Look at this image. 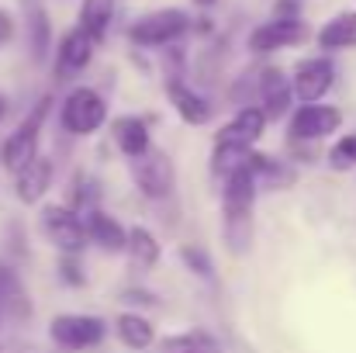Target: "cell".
<instances>
[{
    "mask_svg": "<svg viewBox=\"0 0 356 353\" xmlns=\"http://www.w3.org/2000/svg\"><path fill=\"white\" fill-rule=\"evenodd\" d=\"M49 108H52V97H42V101L35 104V111L7 135V142H3V149H0L3 170L17 173L21 166H28V163L38 156V135H42V125H45V118H49Z\"/></svg>",
    "mask_w": 356,
    "mask_h": 353,
    "instance_id": "1",
    "label": "cell"
},
{
    "mask_svg": "<svg viewBox=\"0 0 356 353\" xmlns=\"http://www.w3.org/2000/svg\"><path fill=\"white\" fill-rule=\"evenodd\" d=\"M187 28H191V17H187L184 10L166 7V10H156V14L138 17V21L128 28V38H131L135 45L152 49V45H170V42H177Z\"/></svg>",
    "mask_w": 356,
    "mask_h": 353,
    "instance_id": "2",
    "label": "cell"
},
{
    "mask_svg": "<svg viewBox=\"0 0 356 353\" xmlns=\"http://www.w3.org/2000/svg\"><path fill=\"white\" fill-rule=\"evenodd\" d=\"M135 184L145 198L152 201H163L173 194V184H177V173H173V159L163 152V149H145L142 156H135Z\"/></svg>",
    "mask_w": 356,
    "mask_h": 353,
    "instance_id": "3",
    "label": "cell"
},
{
    "mask_svg": "<svg viewBox=\"0 0 356 353\" xmlns=\"http://www.w3.org/2000/svg\"><path fill=\"white\" fill-rule=\"evenodd\" d=\"M104 118H108V104H104V97H101L97 91H90V87L73 91V94L66 97V104H63V128L73 132V135H90V132H97V128L104 125Z\"/></svg>",
    "mask_w": 356,
    "mask_h": 353,
    "instance_id": "4",
    "label": "cell"
},
{
    "mask_svg": "<svg viewBox=\"0 0 356 353\" xmlns=\"http://www.w3.org/2000/svg\"><path fill=\"white\" fill-rule=\"evenodd\" d=\"M38 226L42 233L49 235V242H56L63 253H80L87 246V233H83V222L76 219L73 208H63V205H45L42 215H38Z\"/></svg>",
    "mask_w": 356,
    "mask_h": 353,
    "instance_id": "5",
    "label": "cell"
},
{
    "mask_svg": "<svg viewBox=\"0 0 356 353\" xmlns=\"http://www.w3.org/2000/svg\"><path fill=\"white\" fill-rule=\"evenodd\" d=\"M49 336L66 350H87L108 336V326L94 315H56L49 326Z\"/></svg>",
    "mask_w": 356,
    "mask_h": 353,
    "instance_id": "6",
    "label": "cell"
},
{
    "mask_svg": "<svg viewBox=\"0 0 356 353\" xmlns=\"http://www.w3.org/2000/svg\"><path fill=\"white\" fill-rule=\"evenodd\" d=\"M308 38V24L298 17H277L259 24L249 35V49L252 52H273V49H287V45H301Z\"/></svg>",
    "mask_w": 356,
    "mask_h": 353,
    "instance_id": "7",
    "label": "cell"
},
{
    "mask_svg": "<svg viewBox=\"0 0 356 353\" xmlns=\"http://www.w3.org/2000/svg\"><path fill=\"white\" fill-rule=\"evenodd\" d=\"M336 80V70L329 59H305L298 70H294V84H291V94H298V101L305 104H315L329 94Z\"/></svg>",
    "mask_w": 356,
    "mask_h": 353,
    "instance_id": "8",
    "label": "cell"
},
{
    "mask_svg": "<svg viewBox=\"0 0 356 353\" xmlns=\"http://www.w3.org/2000/svg\"><path fill=\"white\" fill-rule=\"evenodd\" d=\"M343 115L329 104H305L294 121H291V139H301V142H312V139H325L332 132H339Z\"/></svg>",
    "mask_w": 356,
    "mask_h": 353,
    "instance_id": "9",
    "label": "cell"
},
{
    "mask_svg": "<svg viewBox=\"0 0 356 353\" xmlns=\"http://www.w3.org/2000/svg\"><path fill=\"white\" fill-rule=\"evenodd\" d=\"M291 108V80L280 70H263L259 73V115L263 121H277Z\"/></svg>",
    "mask_w": 356,
    "mask_h": 353,
    "instance_id": "10",
    "label": "cell"
},
{
    "mask_svg": "<svg viewBox=\"0 0 356 353\" xmlns=\"http://www.w3.org/2000/svg\"><path fill=\"white\" fill-rule=\"evenodd\" d=\"M49 184H52V159H42V156H35L28 166H21L14 173V194L21 205H38L45 198Z\"/></svg>",
    "mask_w": 356,
    "mask_h": 353,
    "instance_id": "11",
    "label": "cell"
},
{
    "mask_svg": "<svg viewBox=\"0 0 356 353\" xmlns=\"http://www.w3.org/2000/svg\"><path fill=\"white\" fill-rule=\"evenodd\" d=\"M90 56H94V42H90L80 28H73V31L63 38V45H59L56 73H59V77H73V73H80V70L90 63Z\"/></svg>",
    "mask_w": 356,
    "mask_h": 353,
    "instance_id": "12",
    "label": "cell"
},
{
    "mask_svg": "<svg viewBox=\"0 0 356 353\" xmlns=\"http://www.w3.org/2000/svg\"><path fill=\"white\" fill-rule=\"evenodd\" d=\"M256 201V180L249 166H238L236 173L225 177V215H249Z\"/></svg>",
    "mask_w": 356,
    "mask_h": 353,
    "instance_id": "13",
    "label": "cell"
},
{
    "mask_svg": "<svg viewBox=\"0 0 356 353\" xmlns=\"http://www.w3.org/2000/svg\"><path fill=\"white\" fill-rule=\"evenodd\" d=\"M31 315V301L24 284L17 281L14 270L0 267V319H28Z\"/></svg>",
    "mask_w": 356,
    "mask_h": 353,
    "instance_id": "14",
    "label": "cell"
},
{
    "mask_svg": "<svg viewBox=\"0 0 356 353\" xmlns=\"http://www.w3.org/2000/svg\"><path fill=\"white\" fill-rule=\"evenodd\" d=\"M263 128H266V121L259 115V108H242L222 132H218V142H236V146H252L259 135H263Z\"/></svg>",
    "mask_w": 356,
    "mask_h": 353,
    "instance_id": "15",
    "label": "cell"
},
{
    "mask_svg": "<svg viewBox=\"0 0 356 353\" xmlns=\"http://www.w3.org/2000/svg\"><path fill=\"white\" fill-rule=\"evenodd\" d=\"M83 233H87V239H94L104 253H121V249H124V229H121L111 215H104L101 208L87 215Z\"/></svg>",
    "mask_w": 356,
    "mask_h": 353,
    "instance_id": "16",
    "label": "cell"
},
{
    "mask_svg": "<svg viewBox=\"0 0 356 353\" xmlns=\"http://www.w3.org/2000/svg\"><path fill=\"white\" fill-rule=\"evenodd\" d=\"M170 101H173V108H177V115L184 118V121H191V125H204L208 118H211V104L204 101V97H197L191 87H184L180 80H170Z\"/></svg>",
    "mask_w": 356,
    "mask_h": 353,
    "instance_id": "17",
    "label": "cell"
},
{
    "mask_svg": "<svg viewBox=\"0 0 356 353\" xmlns=\"http://www.w3.org/2000/svg\"><path fill=\"white\" fill-rule=\"evenodd\" d=\"M111 17H115V0H83L80 7V31L90 38V42H101L111 28Z\"/></svg>",
    "mask_w": 356,
    "mask_h": 353,
    "instance_id": "18",
    "label": "cell"
},
{
    "mask_svg": "<svg viewBox=\"0 0 356 353\" xmlns=\"http://www.w3.org/2000/svg\"><path fill=\"white\" fill-rule=\"evenodd\" d=\"M245 166H249V173H252L256 187H259V184H266V187H284V184H291V177H294V170H291V166H284L280 159L263 156V152H249Z\"/></svg>",
    "mask_w": 356,
    "mask_h": 353,
    "instance_id": "19",
    "label": "cell"
},
{
    "mask_svg": "<svg viewBox=\"0 0 356 353\" xmlns=\"http://www.w3.org/2000/svg\"><path fill=\"white\" fill-rule=\"evenodd\" d=\"M318 45L322 49H353L356 45V10H346V14L332 17L318 31Z\"/></svg>",
    "mask_w": 356,
    "mask_h": 353,
    "instance_id": "20",
    "label": "cell"
},
{
    "mask_svg": "<svg viewBox=\"0 0 356 353\" xmlns=\"http://www.w3.org/2000/svg\"><path fill=\"white\" fill-rule=\"evenodd\" d=\"M24 10H28V35H31V59L42 63L49 49V14L38 0H24Z\"/></svg>",
    "mask_w": 356,
    "mask_h": 353,
    "instance_id": "21",
    "label": "cell"
},
{
    "mask_svg": "<svg viewBox=\"0 0 356 353\" xmlns=\"http://www.w3.org/2000/svg\"><path fill=\"white\" fill-rule=\"evenodd\" d=\"M115 139H118L121 152L131 156V159L149 149V132H145V125L138 118H118L115 121Z\"/></svg>",
    "mask_w": 356,
    "mask_h": 353,
    "instance_id": "22",
    "label": "cell"
},
{
    "mask_svg": "<svg viewBox=\"0 0 356 353\" xmlns=\"http://www.w3.org/2000/svg\"><path fill=\"white\" fill-rule=\"evenodd\" d=\"M159 353H218V343L208 333L194 329V333H177L159 340Z\"/></svg>",
    "mask_w": 356,
    "mask_h": 353,
    "instance_id": "23",
    "label": "cell"
},
{
    "mask_svg": "<svg viewBox=\"0 0 356 353\" xmlns=\"http://www.w3.org/2000/svg\"><path fill=\"white\" fill-rule=\"evenodd\" d=\"M124 249H128L142 267H152V263L159 260V242H156V235L149 233V229H142V226H135V229L124 233Z\"/></svg>",
    "mask_w": 356,
    "mask_h": 353,
    "instance_id": "24",
    "label": "cell"
},
{
    "mask_svg": "<svg viewBox=\"0 0 356 353\" xmlns=\"http://www.w3.org/2000/svg\"><path fill=\"white\" fill-rule=\"evenodd\" d=\"M118 336L124 347H131V350H145L149 343H152V326L142 319V315H121L118 319Z\"/></svg>",
    "mask_w": 356,
    "mask_h": 353,
    "instance_id": "25",
    "label": "cell"
},
{
    "mask_svg": "<svg viewBox=\"0 0 356 353\" xmlns=\"http://www.w3.org/2000/svg\"><path fill=\"white\" fill-rule=\"evenodd\" d=\"M245 159H249V149H245V146L218 142V146H215V156H211V170H215L218 177H229V173H236L238 166H245Z\"/></svg>",
    "mask_w": 356,
    "mask_h": 353,
    "instance_id": "26",
    "label": "cell"
},
{
    "mask_svg": "<svg viewBox=\"0 0 356 353\" xmlns=\"http://www.w3.org/2000/svg\"><path fill=\"white\" fill-rule=\"evenodd\" d=\"M329 166H332V170H350V166H356V135H346V139H339V142L332 146Z\"/></svg>",
    "mask_w": 356,
    "mask_h": 353,
    "instance_id": "27",
    "label": "cell"
},
{
    "mask_svg": "<svg viewBox=\"0 0 356 353\" xmlns=\"http://www.w3.org/2000/svg\"><path fill=\"white\" fill-rule=\"evenodd\" d=\"M180 256H184V263H187L194 274L211 277V260H208V253H204L201 246H184V249H180Z\"/></svg>",
    "mask_w": 356,
    "mask_h": 353,
    "instance_id": "28",
    "label": "cell"
},
{
    "mask_svg": "<svg viewBox=\"0 0 356 353\" xmlns=\"http://www.w3.org/2000/svg\"><path fill=\"white\" fill-rule=\"evenodd\" d=\"M59 270H63V281H66V284H83V274H80V263H76V260L63 256Z\"/></svg>",
    "mask_w": 356,
    "mask_h": 353,
    "instance_id": "29",
    "label": "cell"
},
{
    "mask_svg": "<svg viewBox=\"0 0 356 353\" xmlns=\"http://www.w3.org/2000/svg\"><path fill=\"white\" fill-rule=\"evenodd\" d=\"M10 31H14V24H10V17L0 10V42H7V38H10Z\"/></svg>",
    "mask_w": 356,
    "mask_h": 353,
    "instance_id": "30",
    "label": "cell"
},
{
    "mask_svg": "<svg viewBox=\"0 0 356 353\" xmlns=\"http://www.w3.org/2000/svg\"><path fill=\"white\" fill-rule=\"evenodd\" d=\"M3 118H7V97L0 94V121H3Z\"/></svg>",
    "mask_w": 356,
    "mask_h": 353,
    "instance_id": "31",
    "label": "cell"
},
{
    "mask_svg": "<svg viewBox=\"0 0 356 353\" xmlns=\"http://www.w3.org/2000/svg\"><path fill=\"white\" fill-rule=\"evenodd\" d=\"M194 3H197V7H211L215 0H194Z\"/></svg>",
    "mask_w": 356,
    "mask_h": 353,
    "instance_id": "32",
    "label": "cell"
}]
</instances>
